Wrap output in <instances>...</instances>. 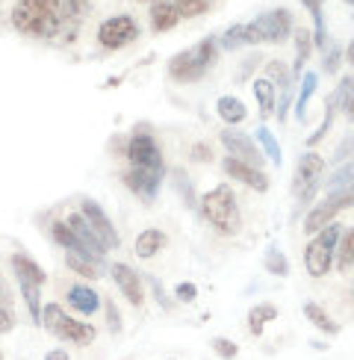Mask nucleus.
<instances>
[{
    "mask_svg": "<svg viewBox=\"0 0 354 360\" xmlns=\"http://www.w3.org/2000/svg\"><path fill=\"white\" fill-rule=\"evenodd\" d=\"M80 18L68 0H18L12 6V27L33 39H56L65 27H77Z\"/></svg>",
    "mask_w": 354,
    "mask_h": 360,
    "instance_id": "obj_1",
    "label": "nucleus"
},
{
    "mask_svg": "<svg viewBox=\"0 0 354 360\" xmlns=\"http://www.w3.org/2000/svg\"><path fill=\"white\" fill-rule=\"evenodd\" d=\"M216 56H218V39L206 36L198 44H192L189 51L169 59V77L174 83H198L213 68Z\"/></svg>",
    "mask_w": 354,
    "mask_h": 360,
    "instance_id": "obj_2",
    "label": "nucleus"
},
{
    "mask_svg": "<svg viewBox=\"0 0 354 360\" xmlns=\"http://www.w3.org/2000/svg\"><path fill=\"white\" fill-rule=\"evenodd\" d=\"M201 213L218 233H225V236L240 233V228H242V213H240V204H236V195L225 184L213 186L210 192L204 195L201 198Z\"/></svg>",
    "mask_w": 354,
    "mask_h": 360,
    "instance_id": "obj_3",
    "label": "nucleus"
},
{
    "mask_svg": "<svg viewBox=\"0 0 354 360\" xmlns=\"http://www.w3.org/2000/svg\"><path fill=\"white\" fill-rule=\"evenodd\" d=\"M339 236H343V228L334 221L324 231H319L304 248V266L310 278H324L334 269V257H336V245Z\"/></svg>",
    "mask_w": 354,
    "mask_h": 360,
    "instance_id": "obj_4",
    "label": "nucleus"
},
{
    "mask_svg": "<svg viewBox=\"0 0 354 360\" xmlns=\"http://www.w3.org/2000/svg\"><path fill=\"white\" fill-rule=\"evenodd\" d=\"M322 172H324V160L316 151H307L299 160V169L292 177V195H295V213L304 210L307 204H313L316 192L322 186Z\"/></svg>",
    "mask_w": 354,
    "mask_h": 360,
    "instance_id": "obj_5",
    "label": "nucleus"
},
{
    "mask_svg": "<svg viewBox=\"0 0 354 360\" xmlns=\"http://www.w3.org/2000/svg\"><path fill=\"white\" fill-rule=\"evenodd\" d=\"M44 328H51L59 340L74 342V346H88V342L95 340V334H98L88 322H80V319L68 316V313H63V307H59V304L44 307Z\"/></svg>",
    "mask_w": 354,
    "mask_h": 360,
    "instance_id": "obj_6",
    "label": "nucleus"
},
{
    "mask_svg": "<svg viewBox=\"0 0 354 360\" xmlns=\"http://www.w3.org/2000/svg\"><path fill=\"white\" fill-rule=\"evenodd\" d=\"M346 207H348L346 189H343V192H328L316 207H310V213H307V219H304V233L316 236L319 231L328 228V224H334V219L343 213Z\"/></svg>",
    "mask_w": 354,
    "mask_h": 360,
    "instance_id": "obj_7",
    "label": "nucleus"
},
{
    "mask_svg": "<svg viewBox=\"0 0 354 360\" xmlns=\"http://www.w3.org/2000/svg\"><path fill=\"white\" fill-rule=\"evenodd\" d=\"M136 36H139V24L133 21L130 15H112V18H107L98 27V41H100V48H107V51L124 48V44H130Z\"/></svg>",
    "mask_w": 354,
    "mask_h": 360,
    "instance_id": "obj_8",
    "label": "nucleus"
},
{
    "mask_svg": "<svg viewBox=\"0 0 354 360\" xmlns=\"http://www.w3.org/2000/svg\"><path fill=\"white\" fill-rule=\"evenodd\" d=\"M127 160L133 169H148V172H162V154L154 136H148L145 127L127 142Z\"/></svg>",
    "mask_w": 354,
    "mask_h": 360,
    "instance_id": "obj_9",
    "label": "nucleus"
},
{
    "mask_svg": "<svg viewBox=\"0 0 354 360\" xmlns=\"http://www.w3.org/2000/svg\"><path fill=\"white\" fill-rule=\"evenodd\" d=\"M221 145L228 148V157H236V160L248 162V166L263 169L266 154L257 148V142H254V139L245 136V133H240V130H221Z\"/></svg>",
    "mask_w": 354,
    "mask_h": 360,
    "instance_id": "obj_10",
    "label": "nucleus"
},
{
    "mask_svg": "<svg viewBox=\"0 0 354 360\" xmlns=\"http://www.w3.org/2000/svg\"><path fill=\"white\" fill-rule=\"evenodd\" d=\"M254 24H257V30H260L263 41H272V44L287 41V39L295 33V27H292V15H289L287 9L263 12L260 18H254Z\"/></svg>",
    "mask_w": 354,
    "mask_h": 360,
    "instance_id": "obj_11",
    "label": "nucleus"
},
{
    "mask_svg": "<svg viewBox=\"0 0 354 360\" xmlns=\"http://www.w3.org/2000/svg\"><path fill=\"white\" fill-rule=\"evenodd\" d=\"M80 213L86 216V221L92 224V231L100 236V243L107 245V248H118V245H122V243H118V233H115V228H112L110 216L103 213L98 201H92V198H83V201H80Z\"/></svg>",
    "mask_w": 354,
    "mask_h": 360,
    "instance_id": "obj_12",
    "label": "nucleus"
},
{
    "mask_svg": "<svg viewBox=\"0 0 354 360\" xmlns=\"http://www.w3.org/2000/svg\"><path fill=\"white\" fill-rule=\"evenodd\" d=\"M110 272H112L115 287L122 290V295L127 298V302H130L133 307H142V302H145V290H142L139 275L133 272L127 263H112V266H110Z\"/></svg>",
    "mask_w": 354,
    "mask_h": 360,
    "instance_id": "obj_13",
    "label": "nucleus"
},
{
    "mask_svg": "<svg viewBox=\"0 0 354 360\" xmlns=\"http://www.w3.org/2000/svg\"><path fill=\"white\" fill-rule=\"evenodd\" d=\"M225 172L233 177V180H240V184H245L248 189H254V192H266L269 189V177H266L263 169H254V166H248V162L242 160H236V157H225Z\"/></svg>",
    "mask_w": 354,
    "mask_h": 360,
    "instance_id": "obj_14",
    "label": "nucleus"
},
{
    "mask_svg": "<svg viewBox=\"0 0 354 360\" xmlns=\"http://www.w3.org/2000/svg\"><path fill=\"white\" fill-rule=\"evenodd\" d=\"M263 36H260V30L254 21H248V24H233L228 27L225 33H221L218 44L225 51H242V48H251V44H260Z\"/></svg>",
    "mask_w": 354,
    "mask_h": 360,
    "instance_id": "obj_15",
    "label": "nucleus"
},
{
    "mask_svg": "<svg viewBox=\"0 0 354 360\" xmlns=\"http://www.w3.org/2000/svg\"><path fill=\"white\" fill-rule=\"evenodd\" d=\"M124 184L136 192L142 201H154L157 192H159V184H162V172L133 169V172H124Z\"/></svg>",
    "mask_w": 354,
    "mask_h": 360,
    "instance_id": "obj_16",
    "label": "nucleus"
},
{
    "mask_svg": "<svg viewBox=\"0 0 354 360\" xmlns=\"http://www.w3.org/2000/svg\"><path fill=\"white\" fill-rule=\"evenodd\" d=\"M65 224H68V228L74 231V236L80 239V243H83V248H86L88 254H92V257H98V260L103 257V251H107V245L100 243V236L92 231V224L86 221V216H83V213H71Z\"/></svg>",
    "mask_w": 354,
    "mask_h": 360,
    "instance_id": "obj_17",
    "label": "nucleus"
},
{
    "mask_svg": "<svg viewBox=\"0 0 354 360\" xmlns=\"http://www.w3.org/2000/svg\"><path fill=\"white\" fill-rule=\"evenodd\" d=\"M12 272L15 278H18V283H33V287H41L44 281H48V275H44V269L36 263V260H29L27 254H12Z\"/></svg>",
    "mask_w": 354,
    "mask_h": 360,
    "instance_id": "obj_18",
    "label": "nucleus"
},
{
    "mask_svg": "<svg viewBox=\"0 0 354 360\" xmlns=\"http://www.w3.org/2000/svg\"><path fill=\"white\" fill-rule=\"evenodd\" d=\"M65 266L71 269V272H77L80 278L86 281H98L103 275L100 269V260L92 257V254H77V251H65Z\"/></svg>",
    "mask_w": 354,
    "mask_h": 360,
    "instance_id": "obj_19",
    "label": "nucleus"
},
{
    "mask_svg": "<svg viewBox=\"0 0 354 360\" xmlns=\"http://www.w3.org/2000/svg\"><path fill=\"white\" fill-rule=\"evenodd\" d=\"M68 304L77 313H83V316H88V313H98L100 298L92 287H86V283H74V287H68Z\"/></svg>",
    "mask_w": 354,
    "mask_h": 360,
    "instance_id": "obj_20",
    "label": "nucleus"
},
{
    "mask_svg": "<svg viewBox=\"0 0 354 360\" xmlns=\"http://www.w3.org/2000/svg\"><path fill=\"white\" fill-rule=\"evenodd\" d=\"M166 243H169V236L162 233V231H157V228H148V231H142L139 236H136V257H142V260H151L154 254H159L162 248H166Z\"/></svg>",
    "mask_w": 354,
    "mask_h": 360,
    "instance_id": "obj_21",
    "label": "nucleus"
},
{
    "mask_svg": "<svg viewBox=\"0 0 354 360\" xmlns=\"http://www.w3.org/2000/svg\"><path fill=\"white\" fill-rule=\"evenodd\" d=\"M254 98L260 103V118H272V112H277V92H275V83L269 77H257L254 80Z\"/></svg>",
    "mask_w": 354,
    "mask_h": 360,
    "instance_id": "obj_22",
    "label": "nucleus"
},
{
    "mask_svg": "<svg viewBox=\"0 0 354 360\" xmlns=\"http://www.w3.org/2000/svg\"><path fill=\"white\" fill-rule=\"evenodd\" d=\"M177 21H181V12H177V6L171 0H157L151 6V27L157 33H166V30H171Z\"/></svg>",
    "mask_w": 354,
    "mask_h": 360,
    "instance_id": "obj_23",
    "label": "nucleus"
},
{
    "mask_svg": "<svg viewBox=\"0 0 354 360\" xmlns=\"http://www.w3.org/2000/svg\"><path fill=\"white\" fill-rule=\"evenodd\" d=\"M216 112H218V118H221L225 124H242L245 115H248L245 103H242L240 98H233V95H221V98L216 101Z\"/></svg>",
    "mask_w": 354,
    "mask_h": 360,
    "instance_id": "obj_24",
    "label": "nucleus"
},
{
    "mask_svg": "<svg viewBox=\"0 0 354 360\" xmlns=\"http://www.w3.org/2000/svg\"><path fill=\"white\" fill-rule=\"evenodd\" d=\"M316 86H319V74L316 71L301 74V80H299V101H295V118H299V122H307V103H310V98H313Z\"/></svg>",
    "mask_w": 354,
    "mask_h": 360,
    "instance_id": "obj_25",
    "label": "nucleus"
},
{
    "mask_svg": "<svg viewBox=\"0 0 354 360\" xmlns=\"http://www.w3.org/2000/svg\"><path fill=\"white\" fill-rule=\"evenodd\" d=\"M304 316H307V322L310 325H316L322 334H328V337H336L339 334V322H334L328 313H324V307L322 304H316V302H307L304 304Z\"/></svg>",
    "mask_w": 354,
    "mask_h": 360,
    "instance_id": "obj_26",
    "label": "nucleus"
},
{
    "mask_svg": "<svg viewBox=\"0 0 354 360\" xmlns=\"http://www.w3.org/2000/svg\"><path fill=\"white\" fill-rule=\"evenodd\" d=\"M301 4H304V9L310 12V15H313V24H316V30H313V44H316V48L319 51H324V48H328V30H324V12H322V4H324V0H301Z\"/></svg>",
    "mask_w": 354,
    "mask_h": 360,
    "instance_id": "obj_27",
    "label": "nucleus"
},
{
    "mask_svg": "<svg viewBox=\"0 0 354 360\" xmlns=\"http://www.w3.org/2000/svg\"><path fill=\"white\" fill-rule=\"evenodd\" d=\"M351 266H354V228H346L343 236H339V245H336L334 269L336 272H348Z\"/></svg>",
    "mask_w": 354,
    "mask_h": 360,
    "instance_id": "obj_28",
    "label": "nucleus"
},
{
    "mask_svg": "<svg viewBox=\"0 0 354 360\" xmlns=\"http://www.w3.org/2000/svg\"><path fill=\"white\" fill-rule=\"evenodd\" d=\"M310 51H313V36L307 33V30H301V27H295V65H292V77L295 80H301V68H304V63L310 59Z\"/></svg>",
    "mask_w": 354,
    "mask_h": 360,
    "instance_id": "obj_29",
    "label": "nucleus"
},
{
    "mask_svg": "<svg viewBox=\"0 0 354 360\" xmlns=\"http://www.w3.org/2000/svg\"><path fill=\"white\" fill-rule=\"evenodd\" d=\"M18 290L24 295L27 302V310H29V319H33V325H44V307H41V290L33 287V283H18Z\"/></svg>",
    "mask_w": 354,
    "mask_h": 360,
    "instance_id": "obj_30",
    "label": "nucleus"
},
{
    "mask_svg": "<svg viewBox=\"0 0 354 360\" xmlns=\"http://www.w3.org/2000/svg\"><path fill=\"white\" fill-rule=\"evenodd\" d=\"M275 316H277V307L269 304V302H266V304H257V307H251V310H248V331L254 334V337H260V334H263V325H266V322H272Z\"/></svg>",
    "mask_w": 354,
    "mask_h": 360,
    "instance_id": "obj_31",
    "label": "nucleus"
},
{
    "mask_svg": "<svg viewBox=\"0 0 354 360\" xmlns=\"http://www.w3.org/2000/svg\"><path fill=\"white\" fill-rule=\"evenodd\" d=\"M257 142L263 145L266 157L272 160V166H280L284 162V154H280V145H277V136L269 130V127H257Z\"/></svg>",
    "mask_w": 354,
    "mask_h": 360,
    "instance_id": "obj_32",
    "label": "nucleus"
},
{
    "mask_svg": "<svg viewBox=\"0 0 354 360\" xmlns=\"http://www.w3.org/2000/svg\"><path fill=\"white\" fill-rule=\"evenodd\" d=\"M266 269H269L272 275H277V278H287L289 275V260L284 257V251H280L277 245L266 248Z\"/></svg>",
    "mask_w": 354,
    "mask_h": 360,
    "instance_id": "obj_33",
    "label": "nucleus"
},
{
    "mask_svg": "<svg viewBox=\"0 0 354 360\" xmlns=\"http://www.w3.org/2000/svg\"><path fill=\"white\" fill-rule=\"evenodd\" d=\"M354 184V162H346V166H339L331 180H328V192H343Z\"/></svg>",
    "mask_w": 354,
    "mask_h": 360,
    "instance_id": "obj_34",
    "label": "nucleus"
},
{
    "mask_svg": "<svg viewBox=\"0 0 354 360\" xmlns=\"http://www.w3.org/2000/svg\"><path fill=\"white\" fill-rule=\"evenodd\" d=\"M266 77H269L275 86H287L289 80H295V77H292V68H287L284 63H280V59H275V63L266 65ZM295 83H299V80H295Z\"/></svg>",
    "mask_w": 354,
    "mask_h": 360,
    "instance_id": "obj_35",
    "label": "nucleus"
},
{
    "mask_svg": "<svg viewBox=\"0 0 354 360\" xmlns=\"http://www.w3.org/2000/svg\"><path fill=\"white\" fill-rule=\"evenodd\" d=\"M336 95L343 98L339 103H343L346 115H348L351 122H354V77H348V80H343V83H339V86H336Z\"/></svg>",
    "mask_w": 354,
    "mask_h": 360,
    "instance_id": "obj_36",
    "label": "nucleus"
},
{
    "mask_svg": "<svg viewBox=\"0 0 354 360\" xmlns=\"http://www.w3.org/2000/svg\"><path fill=\"white\" fill-rule=\"evenodd\" d=\"M174 6H177V12H181V18H195V15H201V12H206V0H174Z\"/></svg>",
    "mask_w": 354,
    "mask_h": 360,
    "instance_id": "obj_37",
    "label": "nucleus"
},
{
    "mask_svg": "<svg viewBox=\"0 0 354 360\" xmlns=\"http://www.w3.org/2000/svg\"><path fill=\"white\" fill-rule=\"evenodd\" d=\"M213 352L218 354V357H225V360H233L236 354H240V346H236L233 340H225V337H213Z\"/></svg>",
    "mask_w": 354,
    "mask_h": 360,
    "instance_id": "obj_38",
    "label": "nucleus"
},
{
    "mask_svg": "<svg viewBox=\"0 0 354 360\" xmlns=\"http://www.w3.org/2000/svg\"><path fill=\"white\" fill-rule=\"evenodd\" d=\"M339 59H343V48H339V44H328V48H324V71L328 74H334L336 71V65H339Z\"/></svg>",
    "mask_w": 354,
    "mask_h": 360,
    "instance_id": "obj_39",
    "label": "nucleus"
},
{
    "mask_svg": "<svg viewBox=\"0 0 354 360\" xmlns=\"http://www.w3.org/2000/svg\"><path fill=\"white\" fill-rule=\"evenodd\" d=\"M174 295H177V302L189 304V302H195V298H198V287H195V283H189V281H183V283H177V287H174Z\"/></svg>",
    "mask_w": 354,
    "mask_h": 360,
    "instance_id": "obj_40",
    "label": "nucleus"
},
{
    "mask_svg": "<svg viewBox=\"0 0 354 360\" xmlns=\"http://www.w3.org/2000/svg\"><path fill=\"white\" fill-rule=\"evenodd\" d=\"M107 325H110V334H122V316H118V307L107 298Z\"/></svg>",
    "mask_w": 354,
    "mask_h": 360,
    "instance_id": "obj_41",
    "label": "nucleus"
},
{
    "mask_svg": "<svg viewBox=\"0 0 354 360\" xmlns=\"http://www.w3.org/2000/svg\"><path fill=\"white\" fill-rule=\"evenodd\" d=\"M192 160H198V162H210V160H213V151H210V145H204V142L192 145Z\"/></svg>",
    "mask_w": 354,
    "mask_h": 360,
    "instance_id": "obj_42",
    "label": "nucleus"
},
{
    "mask_svg": "<svg viewBox=\"0 0 354 360\" xmlns=\"http://www.w3.org/2000/svg\"><path fill=\"white\" fill-rule=\"evenodd\" d=\"M12 325H15V316H12V310H9V307H0V334L12 331Z\"/></svg>",
    "mask_w": 354,
    "mask_h": 360,
    "instance_id": "obj_43",
    "label": "nucleus"
},
{
    "mask_svg": "<svg viewBox=\"0 0 354 360\" xmlns=\"http://www.w3.org/2000/svg\"><path fill=\"white\" fill-rule=\"evenodd\" d=\"M151 283H154V295L159 298V304H162V307H171V302H169L166 292H162V287H159V281H154V278H151Z\"/></svg>",
    "mask_w": 354,
    "mask_h": 360,
    "instance_id": "obj_44",
    "label": "nucleus"
},
{
    "mask_svg": "<svg viewBox=\"0 0 354 360\" xmlns=\"http://www.w3.org/2000/svg\"><path fill=\"white\" fill-rule=\"evenodd\" d=\"M351 148H354V136H348V139H346L343 145H339V151L334 154V160H343V157H346V154L351 151Z\"/></svg>",
    "mask_w": 354,
    "mask_h": 360,
    "instance_id": "obj_45",
    "label": "nucleus"
},
{
    "mask_svg": "<svg viewBox=\"0 0 354 360\" xmlns=\"http://www.w3.org/2000/svg\"><path fill=\"white\" fill-rule=\"evenodd\" d=\"M44 360H71L63 349H53V352H48V354H44Z\"/></svg>",
    "mask_w": 354,
    "mask_h": 360,
    "instance_id": "obj_46",
    "label": "nucleus"
},
{
    "mask_svg": "<svg viewBox=\"0 0 354 360\" xmlns=\"http://www.w3.org/2000/svg\"><path fill=\"white\" fill-rule=\"evenodd\" d=\"M6 304H9V290H6L4 278H0V307H6Z\"/></svg>",
    "mask_w": 354,
    "mask_h": 360,
    "instance_id": "obj_47",
    "label": "nucleus"
},
{
    "mask_svg": "<svg viewBox=\"0 0 354 360\" xmlns=\"http://www.w3.org/2000/svg\"><path fill=\"white\" fill-rule=\"evenodd\" d=\"M346 63H348V65H354V39L348 41V48H346Z\"/></svg>",
    "mask_w": 354,
    "mask_h": 360,
    "instance_id": "obj_48",
    "label": "nucleus"
},
{
    "mask_svg": "<svg viewBox=\"0 0 354 360\" xmlns=\"http://www.w3.org/2000/svg\"><path fill=\"white\" fill-rule=\"evenodd\" d=\"M346 195H348V207H354V184L346 189Z\"/></svg>",
    "mask_w": 354,
    "mask_h": 360,
    "instance_id": "obj_49",
    "label": "nucleus"
},
{
    "mask_svg": "<svg viewBox=\"0 0 354 360\" xmlns=\"http://www.w3.org/2000/svg\"><path fill=\"white\" fill-rule=\"evenodd\" d=\"M351 302H354V281H351Z\"/></svg>",
    "mask_w": 354,
    "mask_h": 360,
    "instance_id": "obj_50",
    "label": "nucleus"
},
{
    "mask_svg": "<svg viewBox=\"0 0 354 360\" xmlns=\"http://www.w3.org/2000/svg\"><path fill=\"white\" fill-rule=\"evenodd\" d=\"M142 4H157V0H142Z\"/></svg>",
    "mask_w": 354,
    "mask_h": 360,
    "instance_id": "obj_51",
    "label": "nucleus"
},
{
    "mask_svg": "<svg viewBox=\"0 0 354 360\" xmlns=\"http://www.w3.org/2000/svg\"><path fill=\"white\" fill-rule=\"evenodd\" d=\"M346 4H351V6H354V0H346Z\"/></svg>",
    "mask_w": 354,
    "mask_h": 360,
    "instance_id": "obj_52",
    "label": "nucleus"
},
{
    "mask_svg": "<svg viewBox=\"0 0 354 360\" xmlns=\"http://www.w3.org/2000/svg\"><path fill=\"white\" fill-rule=\"evenodd\" d=\"M0 360H4V354H0Z\"/></svg>",
    "mask_w": 354,
    "mask_h": 360,
    "instance_id": "obj_53",
    "label": "nucleus"
}]
</instances>
